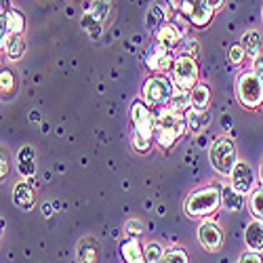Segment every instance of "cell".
<instances>
[{"mask_svg": "<svg viewBox=\"0 0 263 263\" xmlns=\"http://www.w3.org/2000/svg\"><path fill=\"white\" fill-rule=\"evenodd\" d=\"M145 261L147 263H162L164 261V251L158 242H149L145 249Z\"/></svg>", "mask_w": 263, "mask_h": 263, "instance_id": "cell-28", "label": "cell"}, {"mask_svg": "<svg viewBox=\"0 0 263 263\" xmlns=\"http://www.w3.org/2000/svg\"><path fill=\"white\" fill-rule=\"evenodd\" d=\"M13 202L19 209H24V211L34 209V192H32L30 183H26V181L15 183V187H13Z\"/></svg>", "mask_w": 263, "mask_h": 263, "instance_id": "cell-13", "label": "cell"}, {"mask_svg": "<svg viewBox=\"0 0 263 263\" xmlns=\"http://www.w3.org/2000/svg\"><path fill=\"white\" fill-rule=\"evenodd\" d=\"M3 49L11 61H17L26 53V42L19 34H9L7 38H3Z\"/></svg>", "mask_w": 263, "mask_h": 263, "instance_id": "cell-16", "label": "cell"}, {"mask_svg": "<svg viewBox=\"0 0 263 263\" xmlns=\"http://www.w3.org/2000/svg\"><path fill=\"white\" fill-rule=\"evenodd\" d=\"M173 93H175V86H171L166 78H160V76L158 78H149L145 82V86H143V101L158 107V105L168 103Z\"/></svg>", "mask_w": 263, "mask_h": 263, "instance_id": "cell-6", "label": "cell"}, {"mask_svg": "<svg viewBox=\"0 0 263 263\" xmlns=\"http://www.w3.org/2000/svg\"><path fill=\"white\" fill-rule=\"evenodd\" d=\"M236 263H263L261 261V257H259V253H247V255H242Z\"/></svg>", "mask_w": 263, "mask_h": 263, "instance_id": "cell-36", "label": "cell"}, {"mask_svg": "<svg viewBox=\"0 0 263 263\" xmlns=\"http://www.w3.org/2000/svg\"><path fill=\"white\" fill-rule=\"evenodd\" d=\"M187 128V118L181 112L175 109H162L158 114V124H156V141L160 147H171L177 141Z\"/></svg>", "mask_w": 263, "mask_h": 263, "instance_id": "cell-1", "label": "cell"}, {"mask_svg": "<svg viewBox=\"0 0 263 263\" xmlns=\"http://www.w3.org/2000/svg\"><path fill=\"white\" fill-rule=\"evenodd\" d=\"M190 101H192V107L194 109H202L206 112V107L211 103V91L206 84H196L194 89L190 91Z\"/></svg>", "mask_w": 263, "mask_h": 263, "instance_id": "cell-19", "label": "cell"}, {"mask_svg": "<svg viewBox=\"0 0 263 263\" xmlns=\"http://www.w3.org/2000/svg\"><path fill=\"white\" fill-rule=\"evenodd\" d=\"M147 65H149V70H160V72L173 68L175 61H173V57H171V53H168V47H164V45H160V42H156V45L152 47L149 55H147Z\"/></svg>", "mask_w": 263, "mask_h": 263, "instance_id": "cell-10", "label": "cell"}, {"mask_svg": "<svg viewBox=\"0 0 263 263\" xmlns=\"http://www.w3.org/2000/svg\"><path fill=\"white\" fill-rule=\"evenodd\" d=\"M206 5H209L213 11H219V9H223L226 0H206Z\"/></svg>", "mask_w": 263, "mask_h": 263, "instance_id": "cell-38", "label": "cell"}, {"mask_svg": "<svg viewBox=\"0 0 263 263\" xmlns=\"http://www.w3.org/2000/svg\"><path fill=\"white\" fill-rule=\"evenodd\" d=\"M124 232H126V236H130V238H137V236L143 232V226H141L139 219H128L126 226H124Z\"/></svg>", "mask_w": 263, "mask_h": 263, "instance_id": "cell-32", "label": "cell"}, {"mask_svg": "<svg viewBox=\"0 0 263 263\" xmlns=\"http://www.w3.org/2000/svg\"><path fill=\"white\" fill-rule=\"evenodd\" d=\"M7 171H9V164H7L5 156H3V177H5V175H7Z\"/></svg>", "mask_w": 263, "mask_h": 263, "instance_id": "cell-40", "label": "cell"}, {"mask_svg": "<svg viewBox=\"0 0 263 263\" xmlns=\"http://www.w3.org/2000/svg\"><path fill=\"white\" fill-rule=\"evenodd\" d=\"M198 240H200V245L206 249V251H217L219 247H221L223 242V234L221 230H219L215 223L206 221L198 228Z\"/></svg>", "mask_w": 263, "mask_h": 263, "instance_id": "cell-11", "label": "cell"}, {"mask_svg": "<svg viewBox=\"0 0 263 263\" xmlns=\"http://www.w3.org/2000/svg\"><path fill=\"white\" fill-rule=\"evenodd\" d=\"M253 59H255L253 61V72H257L259 76H263V55H257Z\"/></svg>", "mask_w": 263, "mask_h": 263, "instance_id": "cell-37", "label": "cell"}, {"mask_svg": "<svg viewBox=\"0 0 263 263\" xmlns=\"http://www.w3.org/2000/svg\"><path fill=\"white\" fill-rule=\"evenodd\" d=\"M245 242L253 253H261L263 251V221L255 219L251 221L245 230Z\"/></svg>", "mask_w": 263, "mask_h": 263, "instance_id": "cell-12", "label": "cell"}, {"mask_svg": "<svg viewBox=\"0 0 263 263\" xmlns=\"http://www.w3.org/2000/svg\"><path fill=\"white\" fill-rule=\"evenodd\" d=\"M219 204H221V190L211 185V187H202L192 192L185 198V213L190 217H206L213 215Z\"/></svg>", "mask_w": 263, "mask_h": 263, "instance_id": "cell-2", "label": "cell"}, {"mask_svg": "<svg viewBox=\"0 0 263 263\" xmlns=\"http://www.w3.org/2000/svg\"><path fill=\"white\" fill-rule=\"evenodd\" d=\"M0 82H3V93H11L15 80H13V74L9 70H3V74H0Z\"/></svg>", "mask_w": 263, "mask_h": 263, "instance_id": "cell-34", "label": "cell"}, {"mask_svg": "<svg viewBox=\"0 0 263 263\" xmlns=\"http://www.w3.org/2000/svg\"><path fill=\"white\" fill-rule=\"evenodd\" d=\"M236 95L245 107L257 109L263 103V76L257 72H245L236 80Z\"/></svg>", "mask_w": 263, "mask_h": 263, "instance_id": "cell-3", "label": "cell"}, {"mask_svg": "<svg viewBox=\"0 0 263 263\" xmlns=\"http://www.w3.org/2000/svg\"><path fill=\"white\" fill-rule=\"evenodd\" d=\"M185 118H187V128H190V133H194V135H198V133H202V130L209 126V114L206 112H202V109H187L185 112Z\"/></svg>", "mask_w": 263, "mask_h": 263, "instance_id": "cell-17", "label": "cell"}, {"mask_svg": "<svg viewBox=\"0 0 263 263\" xmlns=\"http://www.w3.org/2000/svg\"><path fill=\"white\" fill-rule=\"evenodd\" d=\"M200 51V42L198 40H187V45H185V55L190 57H196Z\"/></svg>", "mask_w": 263, "mask_h": 263, "instance_id": "cell-35", "label": "cell"}, {"mask_svg": "<svg viewBox=\"0 0 263 263\" xmlns=\"http://www.w3.org/2000/svg\"><path fill=\"white\" fill-rule=\"evenodd\" d=\"M240 45L245 47V51H247L251 57H257V55H261V53H259L261 42H259V34H257L255 30H249V32L242 36V42H240Z\"/></svg>", "mask_w": 263, "mask_h": 263, "instance_id": "cell-25", "label": "cell"}, {"mask_svg": "<svg viewBox=\"0 0 263 263\" xmlns=\"http://www.w3.org/2000/svg\"><path fill=\"white\" fill-rule=\"evenodd\" d=\"M179 11L192 21L196 28H204L213 17V9L206 5V0H183Z\"/></svg>", "mask_w": 263, "mask_h": 263, "instance_id": "cell-8", "label": "cell"}, {"mask_svg": "<svg viewBox=\"0 0 263 263\" xmlns=\"http://www.w3.org/2000/svg\"><path fill=\"white\" fill-rule=\"evenodd\" d=\"M261 221H263V219H261Z\"/></svg>", "mask_w": 263, "mask_h": 263, "instance_id": "cell-42", "label": "cell"}, {"mask_svg": "<svg viewBox=\"0 0 263 263\" xmlns=\"http://www.w3.org/2000/svg\"><path fill=\"white\" fill-rule=\"evenodd\" d=\"M5 26L11 34H21L26 28V19H24V13H19L15 9H11L7 15H5Z\"/></svg>", "mask_w": 263, "mask_h": 263, "instance_id": "cell-23", "label": "cell"}, {"mask_svg": "<svg viewBox=\"0 0 263 263\" xmlns=\"http://www.w3.org/2000/svg\"><path fill=\"white\" fill-rule=\"evenodd\" d=\"M164 24V9L160 5H152L149 11H147V17H145V26L149 32H156L160 30Z\"/></svg>", "mask_w": 263, "mask_h": 263, "instance_id": "cell-21", "label": "cell"}, {"mask_svg": "<svg viewBox=\"0 0 263 263\" xmlns=\"http://www.w3.org/2000/svg\"><path fill=\"white\" fill-rule=\"evenodd\" d=\"M221 204H223V209H228V211H232V213L240 211V209H242V204H245L242 194H240L234 185H226V187L221 190Z\"/></svg>", "mask_w": 263, "mask_h": 263, "instance_id": "cell-18", "label": "cell"}, {"mask_svg": "<svg viewBox=\"0 0 263 263\" xmlns=\"http://www.w3.org/2000/svg\"><path fill=\"white\" fill-rule=\"evenodd\" d=\"M211 164L219 175H232L234 166L238 164V156H236V145L232 139L221 137L211 145Z\"/></svg>", "mask_w": 263, "mask_h": 263, "instance_id": "cell-4", "label": "cell"}, {"mask_svg": "<svg viewBox=\"0 0 263 263\" xmlns=\"http://www.w3.org/2000/svg\"><path fill=\"white\" fill-rule=\"evenodd\" d=\"M101 24H103V21H99L91 11H86V13L82 15V19H80L82 30H84V32H89L91 38H99V36H101V30H103Z\"/></svg>", "mask_w": 263, "mask_h": 263, "instance_id": "cell-22", "label": "cell"}, {"mask_svg": "<svg viewBox=\"0 0 263 263\" xmlns=\"http://www.w3.org/2000/svg\"><path fill=\"white\" fill-rule=\"evenodd\" d=\"M120 253H122V259H124L126 263H147V261H145V251H141L137 238L124 240L122 247H120Z\"/></svg>", "mask_w": 263, "mask_h": 263, "instance_id": "cell-14", "label": "cell"}, {"mask_svg": "<svg viewBox=\"0 0 263 263\" xmlns=\"http://www.w3.org/2000/svg\"><path fill=\"white\" fill-rule=\"evenodd\" d=\"M171 109H175V112H181V114H185L187 109H190V105H192V101H190V93H185V91H177L175 89V93H173V97H171Z\"/></svg>", "mask_w": 263, "mask_h": 263, "instance_id": "cell-24", "label": "cell"}, {"mask_svg": "<svg viewBox=\"0 0 263 263\" xmlns=\"http://www.w3.org/2000/svg\"><path fill=\"white\" fill-rule=\"evenodd\" d=\"M78 259L80 263H97V253H95V245L91 240H82L78 247Z\"/></svg>", "mask_w": 263, "mask_h": 263, "instance_id": "cell-26", "label": "cell"}, {"mask_svg": "<svg viewBox=\"0 0 263 263\" xmlns=\"http://www.w3.org/2000/svg\"><path fill=\"white\" fill-rule=\"evenodd\" d=\"M133 145H135V149H137V152L145 154V152L149 149V145H152V137L141 135V133H137V130H135V135H133Z\"/></svg>", "mask_w": 263, "mask_h": 263, "instance_id": "cell-31", "label": "cell"}, {"mask_svg": "<svg viewBox=\"0 0 263 263\" xmlns=\"http://www.w3.org/2000/svg\"><path fill=\"white\" fill-rule=\"evenodd\" d=\"M181 38H183V32H181V28H177L175 24H164L156 32V42H160V45H164L168 49H173L175 45H179Z\"/></svg>", "mask_w": 263, "mask_h": 263, "instance_id": "cell-15", "label": "cell"}, {"mask_svg": "<svg viewBox=\"0 0 263 263\" xmlns=\"http://www.w3.org/2000/svg\"><path fill=\"white\" fill-rule=\"evenodd\" d=\"M162 263H187V255L181 249H168V251H164Z\"/></svg>", "mask_w": 263, "mask_h": 263, "instance_id": "cell-30", "label": "cell"}, {"mask_svg": "<svg viewBox=\"0 0 263 263\" xmlns=\"http://www.w3.org/2000/svg\"><path fill=\"white\" fill-rule=\"evenodd\" d=\"M259 179H261V183H263V160H261V166H259Z\"/></svg>", "mask_w": 263, "mask_h": 263, "instance_id": "cell-41", "label": "cell"}, {"mask_svg": "<svg viewBox=\"0 0 263 263\" xmlns=\"http://www.w3.org/2000/svg\"><path fill=\"white\" fill-rule=\"evenodd\" d=\"M245 55H247V51H245L242 45H232V49H230V61H232V63H236V65L242 63Z\"/></svg>", "mask_w": 263, "mask_h": 263, "instance_id": "cell-33", "label": "cell"}, {"mask_svg": "<svg viewBox=\"0 0 263 263\" xmlns=\"http://www.w3.org/2000/svg\"><path fill=\"white\" fill-rule=\"evenodd\" d=\"M17 164H19V173L24 175V177H32V175H34L36 162H34V152H32L30 145H26V147H21V149H19Z\"/></svg>", "mask_w": 263, "mask_h": 263, "instance_id": "cell-20", "label": "cell"}, {"mask_svg": "<svg viewBox=\"0 0 263 263\" xmlns=\"http://www.w3.org/2000/svg\"><path fill=\"white\" fill-rule=\"evenodd\" d=\"M181 3H183V0H168V5L173 9H181Z\"/></svg>", "mask_w": 263, "mask_h": 263, "instance_id": "cell-39", "label": "cell"}, {"mask_svg": "<svg viewBox=\"0 0 263 263\" xmlns=\"http://www.w3.org/2000/svg\"><path fill=\"white\" fill-rule=\"evenodd\" d=\"M109 9H112V3H109V0H93V3H91V13L99 21H103L109 15Z\"/></svg>", "mask_w": 263, "mask_h": 263, "instance_id": "cell-29", "label": "cell"}, {"mask_svg": "<svg viewBox=\"0 0 263 263\" xmlns=\"http://www.w3.org/2000/svg\"><path fill=\"white\" fill-rule=\"evenodd\" d=\"M249 206H251V213H253L257 219H263V190H261V187L251 192Z\"/></svg>", "mask_w": 263, "mask_h": 263, "instance_id": "cell-27", "label": "cell"}, {"mask_svg": "<svg viewBox=\"0 0 263 263\" xmlns=\"http://www.w3.org/2000/svg\"><path fill=\"white\" fill-rule=\"evenodd\" d=\"M173 84L177 91L190 93L196 84H198V65H196L194 57L183 55L179 59H175L173 65Z\"/></svg>", "mask_w": 263, "mask_h": 263, "instance_id": "cell-5", "label": "cell"}, {"mask_svg": "<svg viewBox=\"0 0 263 263\" xmlns=\"http://www.w3.org/2000/svg\"><path fill=\"white\" fill-rule=\"evenodd\" d=\"M130 120H133V126L137 133L147 135V137L154 135L156 124H158V118L152 114V109L147 107L145 101H135L130 105Z\"/></svg>", "mask_w": 263, "mask_h": 263, "instance_id": "cell-7", "label": "cell"}, {"mask_svg": "<svg viewBox=\"0 0 263 263\" xmlns=\"http://www.w3.org/2000/svg\"><path fill=\"white\" fill-rule=\"evenodd\" d=\"M232 185L240 192V194H251L253 192V181H255V175L253 168L247 162H238L232 171Z\"/></svg>", "mask_w": 263, "mask_h": 263, "instance_id": "cell-9", "label": "cell"}]
</instances>
